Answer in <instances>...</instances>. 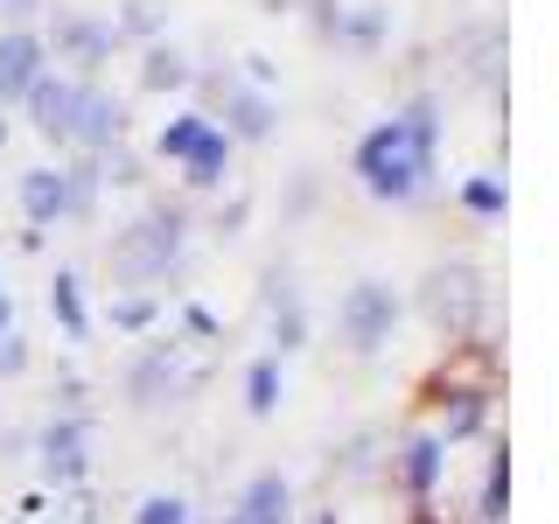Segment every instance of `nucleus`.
<instances>
[{"label":"nucleus","mask_w":559,"mask_h":524,"mask_svg":"<svg viewBox=\"0 0 559 524\" xmlns=\"http://www.w3.org/2000/svg\"><path fill=\"white\" fill-rule=\"evenodd\" d=\"M210 92H217V105H224V119L245 133V140H259V133H273V105L259 98V92H245L238 78H210Z\"/></svg>","instance_id":"nucleus-10"},{"label":"nucleus","mask_w":559,"mask_h":524,"mask_svg":"<svg viewBox=\"0 0 559 524\" xmlns=\"http://www.w3.org/2000/svg\"><path fill=\"white\" fill-rule=\"evenodd\" d=\"M203 140V119H175V127L162 133V154H175V162H189V147Z\"/></svg>","instance_id":"nucleus-20"},{"label":"nucleus","mask_w":559,"mask_h":524,"mask_svg":"<svg viewBox=\"0 0 559 524\" xmlns=\"http://www.w3.org/2000/svg\"><path fill=\"white\" fill-rule=\"evenodd\" d=\"M35 78H43V43L35 35H0V98H28Z\"/></svg>","instance_id":"nucleus-7"},{"label":"nucleus","mask_w":559,"mask_h":524,"mask_svg":"<svg viewBox=\"0 0 559 524\" xmlns=\"http://www.w3.org/2000/svg\"><path fill=\"white\" fill-rule=\"evenodd\" d=\"M182 252V217H140L112 238V273L119 279H162Z\"/></svg>","instance_id":"nucleus-3"},{"label":"nucleus","mask_w":559,"mask_h":524,"mask_svg":"<svg viewBox=\"0 0 559 524\" xmlns=\"http://www.w3.org/2000/svg\"><path fill=\"white\" fill-rule=\"evenodd\" d=\"M197 384H203V364H182V343H154L147 357L133 364L127 392H133V406H168V398L197 392Z\"/></svg>","instance_id":"nucleus-4"},{"label":"nucleus","mask_w":559,"mask_h":524,"mask_svg":"<svg viewBox=\"0 0 559 524\" xmlns=\"http://www.w3.org/2000/svg\"><path fill=\"white\" fill-rule=\"evenodd\" d=\"M503 497H511V462H503V448H497V462H489V483H483V503H476V511L497 524V517H503Z\"/></svg>","instance_id":"nucleus-18"},{"label":"nucleus","mask_w":559,"mask_h":524,"mask_svg":"<svg viewBox=\"0 0 559 524\" xmlns=\"http://www.w3.org/2000/svg\"><path fill=\"white\" fill-rule=\"evenodd\" d=\"M314 524H336V511H322V517H314Z\"/></svg>","instance_id":"nucleus-29"},{"label":"nucleus","mask_w":559,"mask_h":524,"mask_svg":"<svg viewBox=\"0 0 559 524\" xmlns=\"http://www.w3.org/2000/svg\"><path fill=\"white\" fill-rule=\"evenodd\" d=\"M433 476H441V441L427 433V441H413V448H406V483H413V489H427Z\"/></svg>","instance_id":"nucleus-17"},{"label":"nucleus","mask_w":559,"mask_h":524,"mask_svg":"<svg viewBox=\"0 0 559 524\" xmlns=\"http://www.w3.org/2000/svg\"><path fill=\"white\" fill-rule=\"evenodd\" d=\"M224 524H287V483H280V476H259Z\"/></svg>","instance_id":"nucleus-11"},{"label":"nucleus","mask_w":559,"mask_h":524,"mask_svg":"<svg viewBox=\"0 0 559 524\" xmlns=\"http://www.w3.org/2000/svg\"><path fill=\"white\" fill-rule=\"evenodd\" d=\"M43 476L57 489L84 483V427H78V419H57V427L43 433Z\"/></svg>","instance_id":"nucleus-8"},{"label":"nucleus","mask_w":559,"mask_h":524,"mask_svg":"<svg viewBox=\"0 0 559 524\" xmlns=\"http://www.w3.org/2000/svg\"><path fill=\"white\" fill-rule=\"evenodd\" d=\"M245 406H252V413H273L280 406V364L273 357H259L252 371H245Z\"/></svg>","instance_id":"nucleus-15"},{"label":"nucleus","mask_w":559,"mask_h":524,"mask_svg":"<svg viewBox=\"0 0 559 524\" xmlns=\"http://www.w3.org/2000/svg\"><path fill=\"white\" fill-rule=\"evenodd\" d=\"M57 43H63L78 63H98L105 49H112V28H92V22H57Z\"/></svg>","instance_id":"nucleus-14"},{"label":"nucleus","mask_w":559,"mask_h":524,"mask_svg":"<svg viewBox=\"0 0 559 524\" xmlns=\"http://www.w3.org/2000/svg\"><path fill=\"white\" fill-rule=\"evenodd\" d=\"M119 133H127V112H119V98L84 84V92H78V127H70V140H84V147H119Z\"/></svg>","instance_id":"nucleus-6"},{"label":"nucleus","mask_w":559,"mask_h":524,"mask_svg":"<svg viewBox=\"0 0 559 524\" xmlns=\"http://www.w3.org/2000/svg\"><path fill=\"white\" fill-rule=\"evenodd\" d=\"M419 308H427L433 329H448V336H468V329L483 322V308H489V287H483L476 266L448 259V266H433L427 279H419Z\"/></svg>","instance_id":"nucleus-2"},{"label":"nucleus","mask_w":559,"mask_h":524,"mask_svg":"<svg viewBox=\"0 0 559 524\" xmlns=\"http://www.w3.org/2000/svg\"><path fill=\"white\" fill-rule=\"evenodd\" d=\"M22 203H28V217H35V224L63 217V210H70V175H57V168H28Z\"/></svg>","instance_id":"nucleus-12"},{"label":"nucleus","mask_w":559,"mask_h":524,"mask_svg":"<svg viewBox=\"0 0 559 524\" xmlns=\"http://www.w3.org/2000/svg\"><path fill=\"white\" fill-rule=\"evenodd\" d=\"M8 349H0V371H22V336H0Z\"/></svg>","instance_id":"nucleus-27"},{"label":"nucleus","mask_w":559,"mask_h":524,"mask_svg":"<svg viewBox=\"0 0 559 524\" xmlns=\"http://www.w3.org/2000/svg\"><path fill=\"white\" fill-rule=\"evenodd\" d=\"M8 314H14V308H8V294H0V329H8Z\"/></svg>","instance_id":"nucleus-28"},{"label":"nucleus","mask_w":559,"mask_h":524,"mask_svg":"<svg viewBox=\"0 0 559 524\" xmlns=\"http://www.w3.org/2000/svg\"><path fill=\"white\" fill-rule=\"evenodd\" d=\"M49 308H57V322L70 329V336H84V329H92V322H84V301H78V279H70V273H57V287H49Z\"/></svg>","instance_id":"nucleus-16"},{"label":"nucleus","mask_w":559,"mask_h":524,"mask_svg":"<svg viewBox=\"0 0 559 524\" xmlns=\"http://www.w3.org/2000/svg\"><path fill=\"white\" fill-rule=\"evenodd\" d=\"M483 427V392H454V406H448V441L454 433H476Z\"/></svg>","instance_id":"nucleus-19"},{"label":"nucleus","mask_w":559,"mask_h":524,"mask_svg":"<svg viewBox=\"0 0 559 524\" xmlns=\"http://www.w3.org/2000/svg\"><path fill=\"white\" fill-rule=\"evenodd\" d=\"M224 162H231V133H210V127H203V140L189 147V182H197V189L224 182Z\"/></svg>","instance_id":"nucleus-13"},{"label":"nucleus","mask_w":559,"mask_h":524,"mask_svg":"<svg viewBox=\"0 0 559 524\" xmlns=\"http://www.w3.org/2000/svg\"><path fill=\"white\" fill-rule=\"evenodd\" d=\"M182 78H189V63L175 57V49H154L147 57V84H182Z\"/></svg>","instance_id":"nucleus-22"},{"label":"nucleus","mask_w":559,"mask_h":524,"mask_svg":"<svg viewBox=\"0 0 559 524\" xmlns=\"http://www.w3.org/2000/svg\"><path fill=\"white\" fill-rule=\"evenodd\" d=\"M78 92H84V84L35 78V92H28V112H35V127H43L49 140H70V127H78Z\"/></svg>","instance_id":"nucleus-9"},{"label":"nucleus","mask_w":559,"mask_h":524,"mask_svg":"<svg viewBox=\"0 0 559 524\" xmlns=\"http://www.w3.org/2000/svg\"><path fill=\"white\" fill-rule=\"evenodd\" d=\"M427 162H433V154L419 147V140L399 127V119H392V127H378V133L357 147L364 189H371V196H384V203H413L419 189H427Z\"/></svg>","instance_id":"nucleus-1"},{"label":"nucleus","mask_w":559,"mask_h":524,"mask_svg":"<svg viewBox=\"0 0 559 524\" xmlns=\"http://www.w3.org/2000/svg\"><path fill=\"white\" fill-rule=\"evenodd\" d=\"M162 22V0H127V35H147Z\"/></svg>","instance_id":"nucleus-24"},{"label":"nucleus","mask_w":559,"mask_h":524,"mask_svg":"<svg viewBox=\"0 0 559 524\" xmlns=\"http://www.w3.org/2000/svg\"><path fill=\"white\" fill-rule=\"evenodd\" d=\"M112 322L119 329H147L154 322V301H147V294H127V301H112Z\"/></svg>","instance_id":"nucleus-23"},{"label":"nucleus","mask_w":559,"mask_h":524,"mask_svg":"<svg viewBox=\"0 0 559 524\" xmlns=\"http://www.w3.org/2000/svg\"><path fill=\"white\" fill-rule=\"evenodd\" d=\"M392 322H399V301H392L384 279H357V287L343 294V343L349 349H378L392 336Z\"/></svg>","instance_id":"nucleus-5"},{"label":"nucleus","mask_w":559,"mask_h":524,"mask_svg":"<svg viewBox=\"0 0 559 524\" xmlns=\"http://www.w3.org/2000/svg\"><path fill=\"white\" fill-rule=\"evenodd\" d=\"M140 524H189V503L182 497H147L140 503Z\"/></svg>","instance_id":"nucleus-21"},{"label":"nucleus","mask_w":559,"mask_h":524,"mask_svg":"<svg viewBox=\"0 0 559 524\" xmlns=\"http://www.w3.org/2000/svg\"><path fill=\"white\" fill-rule=\"evenodd\" d=\"M63 524H98V503L92 497H70L63 503Z\"/></svg>","instance_id":"nucleus-26"},{"label":"nucleus","mask_w":559,"mask_h":524,"mask_svg":"<svg viewBox=\"0 0 559 524\" xmlns=\"http://www.w3.org/2000/svg\"><path fill=\"white\" fill-rule=\"evenodd\" d=\"M14 524H28V517H14Z\"/></svg>","instance_id":"nucleus-30"},{"label":"nucleus","mask_w":559,"mask_h":524,"mask_svg":"<svg viewBox=\"0 0 559 524\" xmlns=\"http://www.w3.org/2000/svg\"><path fill=\"white\" fill-rule=\"evenodd\" d=\"M468 210H503V189L497 182H468Z\"/></svg>","instance_id":"nucleus-25"}]
</instances>
